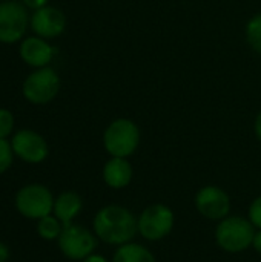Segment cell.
Returning a JSON list of instances; mask_svg holds the SVG:
<instances>
[{
    "label": "cell",
    "mask_w": 261,
    "mask_h": 262,
    "mask_svg": "<svg viewBox=\"0 0 261 262\" xmlns=\"http://www.w3.org/2000/svg\"><path fill=\"white\" fill-rule=\"evenodd\" d=\"M11 147L14 155L28 164H40L48 158L49 147L43 135L32 129H20L12 134Z\"/></svg>",
    "instance_id": "cell-9"
},
{
    "label": "cell",
    "mask_w": 261,
    "mask_h": 262,
    "mask_svg": "<svg viewBox=\"0 0 261 262\" xmlns=\"http://www.w3.org/2000/svg\"><path fill=\"white\" fill-rule=\"evenodd\" d=\"M62 221L52 213L37 221V235L45 241H57L63 232Z\"/></svg>",
    "instance_id": "cell-16"
},
{
    "label": "cell",
    "mask_w": 261,
    "mask_h": 262,
    "mask_svg": "<svg viewBox=\"0 0 261 262\" xmlns=\"http://www.w3.org/2000/svg\"><path fill=\"white\" fill-rule=\"evenodd\" d=\"M197 212L209 221H222L229 216L231 200L229 195L218 186H205L195 195Z\"/></svg>",
    "instance_id": "cell-10"
},
{
    "label": "cell",
    "mask_w": 261,
    "mask_h": 262,
    "mask_svg": "<svg viewBox=\"0 0 261 262\" xmlns=\"http://www.w3.org/2000/svg\"><path fill=\"white\" fill-rule=\"evenodd\" d=\"M252 247L255 249L257 253L261 255V229L258 232H255V236H254V241H252Z\"/></svg>",
    "instance_id": "cell-23"
},
{
    "label": "cell",
    "mask_w": 261,
    "mask_h": 262,
    "mask_svg": "<svg viewBox=\"0 0 261 262\" xmlns=\"http://www.w3.org/2000/svg\"><path fill=\"white\" fill-rule=\"evenodd\" d=\"M9 259V249L6 244L0 241V262H8Z\"/></svg>",
    "instance_id": "cell-22"
},
{
    "label": "cell",
    "mask_w": 261,
    "mask_h": 262,
    "mask_svg": "<svg viewBox=\"0 0 261 262\" xmlns=\"http://www.w3.org/2000/svg\"><path fill=\"white\" fill-rule=\"evenodd\" d=\"M22 3H23L28 9L37 11V9H40V8H43V6H46V5H48V0H22Z\"/></svg>",
    "instance_id": "cell-21"
},
{
    "label": "cell",
    "mask_w": 261,
    "mask_h": 262,
    "mask_svg": "<svg viewBox=\"0 0 261 262\" xmlns=\"http://www.w3.org/2000/svg\"><path fill=\"white\" fill-rule=\"evenodd\" d=\"M140 143V130L132 120L118 118L114 120L103 134V146L111 157L128 158L131 157Z\"/></svg>",
    "instance_id": "cell-4"
},
{
    "label": "cell",
    "mask_w": 261,
    "mask_h": 262,
    "mask_svg": "<svg viewBox=\"0 0 261 262\" xmlns=\"http://www.w3.org/2000/svg\"><path fill=\"white\" fill-rule=\"evenodd\" d=\"M112 262H157L155 256L149 252V249H146L142 244L137 243H128L123 244L120 247H117Z\"/></svg>",
    "instance_id": "cell-15"
},
{
    "label": "cell",
    "mask_w": 261,
    "mask_h": 262,
    "mask_svg": "<svg viewBox=\"0 0 261 262\" xmlns=\"http://www.w3.org/2000/svg\"><path fill=\"white\" fill-rule=\"evenodd\" d=\"M132 180V166L126 158L111 157L103 167V181L114 190L125 189Z\"/></svg>",
    "instance_id": "cell-13"
},
{
    "label": "cell",
    "mask_w": 261,
    "mask_h": 262,
    "mask_svg": "<svg viewBox=\"0 0 261 262\" xmlns=\"http://www.w3.org/2000/svg\"><path fill=\"white\" fill-rule=\"evenodd\" d=\"M15 118L12 112L6 107H0V138L8 140L14 134Z\"/></svg>",
    "instance_id": "cell-18"
},
{
    "label": "cell",
    "mask_w": 261,
    "mask_h": 262,
    "mask_svg": "<svg viewBox=\"0 0 261 262\" xmlns=\"http://www.w3.org/2000/svg\"><path fill=\"white\" fill-rule=\"evenodd\" d=\"M254 129H255L257 138L261 141V112L257 115V118H255V126H254Z\"/></svg>",
    "instance_id": "cell-25"
},
{
    "label": "cell",
    "mask_w": 261,
    "mask_h": 262,
    "mask_svg": "<svg viewBox=\"0 0 261 262\" xmlns=\"http://www.w3.org/2000/svg\"><path fill=\"white\" fill-rule=\"evenodd\" d=\"M29 28L32 29L34 35L51 40L58 37L65 31L66 17L58 8L46 5L37 11H32L29 18Z\"/></svg>",
    "instance_id": "cell-11"
},
{
    "label": "cell",
    "mask_w": 261,
    "mask_h": 262,
    "mask_svg": "<svg viewBox=\"0 0 261 262\" xmlns=\"http://www.w3.org/2000/svg\"><path fill=\"white\" fill-rule=\"evenodd\" d=\"M137 220H138V233L151 243L165 239L172 232L175 224V216L172 209L162 203L148 206L138 215Z\"/></svg>",
    "instance_id": "cell-8"
},
{
    "label": "cell",
    "mask_w": 261,
    "mask_h": 262,
    "mask_svg": "<svg viewBox=\"0 0 261 262\" xmlns=\"http://www.w3.org/2000/svg\"><path fill=\"white\" fill-rule=\"evenodd\" d=\"M246 40L251 48L261 54V14L254 15L246 26Z\"/></svg>",
    "instance_id": "cell-17"
},
{
    "label": "cell",
    "mask_w": 261,
    "mask_h": 262,
    "mask_svg": "<svg viewBox=\"0 0 261 262\" xmlns=\"http://www.w3.org/2000/svg\"><path fill=\"white\" fill-rule=\"evenodd\" d=\"M58 91H60V77L49 66L34 69L31 74L26 75L22 84L23 98L35 106L51 103L57 97Z\"/></svg>",
    "instance_id": "cell-5"
},
{
    "label": "cell",
    "mask_w": 261,
    "mask_h": 262,
    "mask_svg": "<svg viewBox=\"0 0 261 262\" xmlns=\"http://www.w3.org/2000/svg\"><path fill=\"white\" fill-rule=\"evenodd\" d=\"M82 209H83L82 196L72 190H66V192H62L55 198L52 215L57 216L63 226H68L75 221V218L80 215Z\"/></svg>",
    "instance_id": "cell-14"
},
{
    "label": "cell",
    "mask_w": 261,
    "mask_h": 262,
    "mask_svg": "<svg viewBox=\"0 0 261 262\" xmlns=\"http://www.w3.org/2000/svg\"><path fill=\"white\" fill-rule=\"evenodd\" d=\"M82 262H109L105 256H102V255H97V253H92V255H89L88 258H85Z\"/></svg>",
    "instance_id": "cell-24"
},
{
    "label": "cell",
    "mask_w": 261,
    "mask_h": 262,
    "mask_svg": "<svg viewBox=\"0 0 261 262\" xmlns=\"http://www.w3.org/2000/svg\"><path fill=\"white\" fill-rule=\"evenodd\" d=\"M54 201L55 198L46 186L31 183L17 190L14 196V207L23 218L38 221L52 213Z\"/></svg>",
    "instance_id": "cell-3"
},
{
    "label": "cell",
    "mask_w": 261,
    "mask_h": 262,
    "mask_svg": "<svg viewBox=\"0 0 261 262\" xmlns=\"http://www.w3.org/2000/svg\"><path fill=\"white\" fill-rule=\"evenodd\" d=\"M18 55L22 61H25V64L38 69L49 66L55 55V48L46 38H42L38 35H29L20 41Z\"/></svg>",
    "instance_id": "cell-12"
},
{
    "label": "cell",
    "mask_w": 261,
    "mask_h": 262,
    "mask_svg": "<svg viewBox=\"0 0 261 262\" xmlns=\"http://www.w3.org/2000/svg\"><path fill=\"white\" fill-rule=\"evenodd\" d=\"M57 244L65 258L71 261H83L94 253L98 244V238L85 226L72 223L63 227Z\"/></svg>",
    "instance_id": "cell-7"
},
{
    "label": "cell",
    "mask_w": 261,
    "mask_h": 262,
    "mask_svg": "<svg viewBox=\"0 0 261 262\" xmlns=\"http://www.w3.org/2000/svg\"><path fill=\"white\" fill-rule=\"evenodd\" d=\"M14 152L11 147V143L5 138H0V175L9 170L14 161Z\"/></svg>",
    "instance_id": "cell-19"
},
{
    "label": "cell",
    "mask_w": 261,
    "mask_h": 262,
    "mask_svg": "<svg viewBox=\"0 0 261 262\" xmlns=\"http://www.w3.org/2000/svg\"><path fill=\"white\" fill-rule=\"evenodd\" d=\"M92 230L98 241L120 247L135 238L138 233V220L129 209L109 204L95 213L92 220Z\"/></svg>",
    "instance_id": "cell-1"
},
{
    "label": "cell",
    "mask_w": 261,
    "mask_h": 262,
    "mask_svg": "<svg viewBox=\"0 0 261 262\" xmlns=\"http://www.w3.org/2000/svg\"><path fill=\"white\" fill-rule=\"evenodd\" d=\"M255 236L254 224L243 216H226L218 221L215 229V241L218 247L228 253H242L252 246Z\"/></svg>",
    "instance_id": "cell-2"
},
{
    "label": "cell",
    "mask_w": 261,
    "mask_h": 262,
    "mask_svg": "<svg viewBox=\"0 0 261 262\" xmlns=\"http://www.w3.org/2000/svg\"><path fill=\"white\" fill-rule=\"evenodd\" d=\"M28 8L18 0L0 2V43L14 45L25 38L29 28Z\"/></svg>",
    "instance_id": "cell-6"
},
{
    "label": "cell",
    "mask_w": 261,
    "mask_h": 262,
    "mask_svg": "<svg viewBox=\"0 0 261 262\" xmlns=\"http://www.w3.org/2000/svg\"><path fill=\"white\" fill-rule=\"evenodd\" d=\"M248 220L254 224V227L255 229H261V195L260 196H257L254 201H252V204H251V207H249V213H248Z\"/></svg>",
    "instance_id": "cell-20"
}]
</instances>
